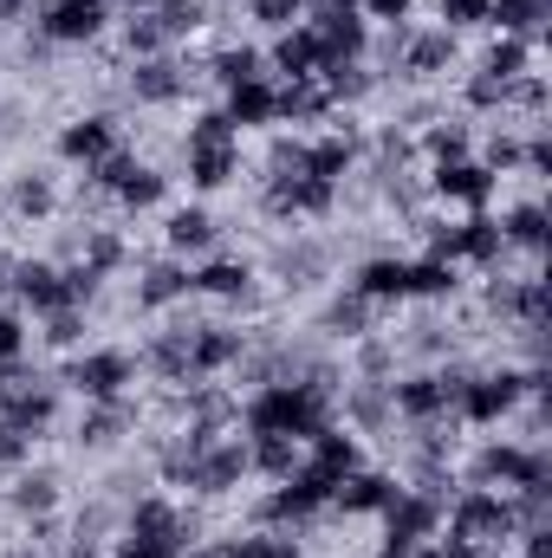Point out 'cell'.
<instances>
[{
	"instance_id": "1",
	"label": "cell",
	"mask_w": 552,
	"mask_h": 558,
	"mask_svg": "<svg viewBox=\"0 0 552 558\" xmlns=\"http://www.w3.org/2000/svg\"><path fill=\"white\" fill-rule=\"evenodd\" d=\"M332 422H338V403L305 390V384H254V397L241 403V428L248 435H299V441H312Z\"/></svg>"
},
{
	"instance_id": "2",
	"label": "cell",
	"mask_w": 552,
	"mask_h": 558,
	"mask_svg": "<svg viewBox=\"0 0 552 558\" xmlns=\"http://www.w3.org/2000/svg\"><path fill=\"white\" fill-rule=\"evenodd\" d=\"M540 397H547V364H527V371H514V364H501V371H475L468 390H461V403H455V422L494 428V422L514 416L520 403H540Z\"/></svg>"
},
{
	"instance_id": "3",
	"label": "cell",
	"mask_w": 552,
	"mask_h": 558,
	"mask_svg": "<svg viewBox=\"0 0 552 558\" xmlns=\"http://www.w3.org/2000/svg\"><path fill=\"white\" fill-rule=\"evenodd\" d=\"M182 169H189V189L215 195L241 175V131L228 124V111H195L189 131H182Z\"/></svg>"
},
{
	"instance_id": "4",
	"label": "cell",
	"mask_w": 552,
	"mask_h": 558,
	"mask_svg": "<svg viewBox=\"0 0 552 558\" xmlns=\"http://www.w3.org/2000/svg\"><path fill=\"white\" fill-rule=\"evenodd\" d=\"M442 533L475 546V553H507V539H520L514 526V500L494 494V487H455L448 507H442Z\"/></svg>"
},
{
	"instance_id": "5",
	"label": "cell",
	"mask_w": 552,
	"mask_h": 558,
	"mask_svg": "<svg viewBox=\"0 0 552 558\" xmlns=\"http://www.w3.org/2000/svg\"><path fill=\"white\" fill-rule=\"evenodd\" d=\"M468 487H494V494L552 487V454L540 441H481L468 461Z\"/></svg>"
},
{
	"instance_id": "6",
	"label": "cell",
	"mask_w": 552,
	"mask_h": 558,
	"mask_svg": "<svg viewBox=\"0 0 552 558\" xmlns=\"http://www.w3.org/2000/svg\"><path fill=\"white\" fill-rule=\"evenodd\" d=\"M59 384L79 390L85 403H118L137 384V357L118 351V344H92V351H72V364L59 371Z\"/></svg>"
},
{
	"instance_id": "7",
	"label": "cell",
	"mask_w": 552,
	"mask_h": 558,
	"mask_svg": "<svg viewBox=\"0 0 552 558\" xmlns=\"http://www.w3.org/2000/svg\"><path fill=\"white\" fill-rule=\"evenodd\" d=\"M118 533H131V539H156V546H176V553L189 558V546L202 539V520H195L189 507H176L169 494H137V500L118 513Z\"/></svg>"
},
{
	"instance_id": "8",
	"label": "cell",
	"mask_w": 552,
	"mask_h": 558,
	"mask_svg": "<svg viewBox=\"0 0 552 558\" xmlns=\"http://www.w3.org/2000/svg\"><path fill=\"white\" fill-rule=\"evenodd\" d=\"M319 46V59H371V20L358 13V0H332V7H305L299 20Z\"/></svg>"
},
{
	"instance_id": "9",
	"label": "cell",
	"mask_w": 552,
	"mask_h": 558,
	"mask_svg": "<svg viewBox=\"0 0 552 558\" xmlns=\"http://www.w3.org/2000/svg\"><path fill=\"white\" fill-rule=\"evenodd\" d=\"M254 468H248V435H208L202 448H195V468H189V494H202V500H228L241 481H248Z\"/></svg>"
},
{
	"instance_id": "10",
	"label": "cell",
	"mask_w": 552,
	"mask_h": 558,
	"mask_svg": "<svg viewBox=\"0 0 552 558\" xmlns=\"http://www.w3.org/2000/svg\"><path fill=\"white\" fill-rule=\"evenodd\" d=\"M241 364H248V331L241 325H221V318L189 325V384H215Z\"/></svg>"
},
{
	"instance_id": "11",
	"label": "cell",
	"mask_w": 552,
	"mask_h": 558,
	"mask_svg": "<svg viewBox=\"0 0 552 558\" xmlns=\"http://www.w3.org/2000/svg\"><path fill=\"white\" fill-rule=\"evenodd\" d=\"M461 65V39L448 33V26H404V46H397V78H410V85H435V78H448Z\"/></svg>"
},
{
	"instance_id": "12",
	"label": "cell",
	"mask_w": 552,
	"mask_h": 558,
	"mask_svg": "<svg viewBox=\"0 0 552 558\" xmlns=\"http://www.w3.org/2000/svg\"><path fill=\"white\" fill-rule=\"evenodd\" d=\"M442 507H448V500H435V494H422V487H397L391 507L377 513V520H384V546H404V553L429 546V539L442 533Z\"/></svg>"
},
{
	"instance_id": "13",
	"label": "cell",
	"mask_w": 552,
	"mask_h": 558,
	"mask_svg": "<svg viewBox=\"0 0 552 558\" xmlns=\"http://www.w3.org/2000/svg\"><path fill=\"white\" fill-rule=\"evenodd\" d=\"M111 26V0H39L33 33L46 46H92Z\"/></svg>"
},
{
	"instance_id": "14",
	"label": "cell",
	"mask_w": 552,
	"mask_h": 558,
	"mask_svg": "<svg viewBox=\"0 0 552 558\" xmlns=\"http://www.w3.org/2000/svg\"><path fill=\"white\" fill-rule=\"evenodd\" d=\"M435 202H455V208H468V215H481L494 195H501V175L481 162V156H461V162H435L429 169V182H422Z\"/></svg>"
},
{
	"instance_id": "15",
	"label": "cell",
	"mask_w": 552,
	"mask_h": 558,
	"mask_svg": "<svg viewBox=\"0 0 552 558\" xmlns=\"http://www.w3.org/2000/svg\"><path fill=\"white\" fill-rule=\"evenodd\" d=\"M52 416H59V384H52V377H39V371H20V384L0 397V422L39 441V435L52 428Z\"/></svg>"
},
{
	"instance_id": "16",
	"label": "cell",
	"mask_w": 552,
	"mask_h": 558,
	"mask_svg": "<svg viewBox=\"0 0 552 558\" xmlns=\"http://www.w3.org/2000/svg\"><path fill=\"white\" fill-rule=\"evenodd\" d=\"M202 72H189V59H176V52H156V59H131V98L137 105H176V98H189V85H195Z\"/></svg>"
},
{
	"instance_id": "17",
	"label": "cell",
	"mask_w": 552,
	"mask_h": 558,
	"mask_svg": "<svg viewBox=\"0 0 552 558\" xmlns=\"http://www.w3.org/2000/svg\"><path fill=\"white\" fill-rule=\"evenodd\" d=\"M7 299L20 305V312H52V305H65V274H59V260H46V254H26V260H13V274H7Z\"/></svg>"
},
{
	"instance_id": "18",
	"label": "cell",
	"mask_w": 552,
	"mask_h": 558,
	"mask_svg": "<svg viewBox=\"0 0 552 558\" xmlns=\"http://www.w3.org/2000/svg\"><path fill=\"white\" fill-rule=\"evenodd\" d=\"M267 215L274 221H299V215H332L338 208V182H319V175H279L261 189Z\"/></svg>"
},
{
	"instance_id": "19",
	"label": "cell",
	"mask_w": 552,
	"mask_h": 558,
	"mask_svg": "<svg viewBox=\"0 0 552 558\" xmlns=\"http://www.w3.org/2000/svg\"><path fill=\"white\" fill-rule=\"evenodd\" d=\"M195 286H189V260L176 254H156L137 267V312H169V305H189Z\"/></svg>"
},
{
	"instance_id": "20",
	"label": "cell",
	"mask_w": 552,
	"mask_h": 558,
	"mask_svg": "<svg viewBox=\"0 0 552 558\" xmlns=\"http://www.w3.org/2000/svg\"><path fill=\"white\" fill-rule=\"evenodd\" d=\"M176 397H182V428H202V435L241 428V397L221 390V384H189V390H176Z\"/></svg>"
},
{
	"instance_id": "21",
	"label": "cell",
	"mask_w": 552,
	"mask_h": 558,
	"mask_svg": "<svg viewBox=\"0 0 552 558\" xmlns=\"http://www.w3.org/2000/svg\"><path fill=\"white\" fill-rule=\"evenodd\" d=\"M391 494H397V481H391L384 468H351V474L332 487V513L364 520V513H384V507H391Z\"/></svg>"
},
{
	"instance_id": "22",
	"label": "cell",
	"mask_w": 552,
	"mask_h": 558,
	"mask_svg": "<svg viewBox=\"0 0 552 558\" xmlns=\"http://www.w3.org/2000/svg\"><path fill=\"white\" fill-rule=\"evenodd\" d=\"M221 111L235 131H274L279 124V85L274 78H248V85H228L221 92Z\"/></svg>"
},
{
	"instance_id": "23",
	"label": "cell",
	"mask_w": 552,
	"mask_h": 558,
	"mask_svg": "<svg viewBox=\"0 0 552 558\" xmlns=\"http://www.w3.org/2000/svg\"><path fill=\"white\" fill-rule=\"evenodd\" d=\"M137 428V403L131 397H118V403H85V416H79V448H92V454H105V448H118L124 435Z\"/></svg>"
},
{
	"instance_id": "24",
	"label": "cell",
	"mask_w": 552,
	"mask_h": 558,
	"mask_svg": "<svg viewBox=\"0 0 552 558\" xmlns=\"http://www.w3.org/2000/svg\"><path fill=\"white\" fill-rule=\"evenodd\" d=\"M189 286H195L202 299H221V305H241V299L254 292V267H248V260H235V254H208L202 267H189Z\"/></svg>"
},
{
	"instance_id": "25",
	"label": "cell",
	"mask_w": 552,
	"mask_h": 558,
	"mask_svg": "<svg viewBox=\"0 0 552 558\" xmlns=\"http://www.w3.org/2000/svg\"><path fill=\"white\" fill-rule=\"evenodd\" d=\"M215 234H221V221H215L202 202H189V208H169V221H163V254H176V260H189V254H208V247H215Z\"/></svg>"
},
{
	"instance_id": "26",
	"label": "cell",
	"mask_w": 552,
	"mask_h": 558,
	"mask_svg": "<svg viewBox=\"0 0 552 558\" xmlns=\"http://www.w3.org/2000/svg\"><path fill=\"white\" fill-rule=\"evenodd\" d=\"M377 312H384V305H371L358 286H345V292H332V299H325V318H319V331H325V338H345V344H358V338H371V331H377Z\"/></svg>"
},
{
	"instance_id": "27",
	"label": "cell",
	"mask_w": 552,
	"mask_h": 558,
	"mask_svg": "<svg viewBox=\"0 0 552 558\" xmlns=\"http://www.w3.org/2000/svg\"><path fill=\"white\" fill-rule=\"evenodd\" d=\"M59 500H65L59 474H52V468H33V461H26V468L13 474V487H7V507H13L20 520H52Z\"/></svg>"
},
{
	"instance_id": "28",
	"label": "cell",
	"mask_w": 552,
	"mask_h": 558,
	"mask_svg": "<svg viewBox=\"0 0 552 558\" xmlns=\"http://www.w3.org/2000/svg\"><path fill=\"white\" fill-rule=\"evenodd\" d=\"M0 208L20 215V221H52V215H59V182H52L46 169H20V175L7 182Z\"/></svg>"
},
{
	"instance_id": "29",
	"label": "cell",
	"mask_w": 552,
	"mask_h": 558,
	"mask_svg": "<svg viewBox=\"0 0 552 558\" xmlns=\"http://www.w3.org/2000/svg\"><path fill=\"white\" fill-rule=\"evenodd\" d=\"M118 149V118H105V111H92V118H72L65 131H59V156L65 162H98V156H111Z\"/></svg>"
},
{
	"instance_id": "30",
	"label": "cell",
	"mask_w": 552,
	"mask_h": 558,
	"mask_svg": "<svg viewBox=\"0 0 552 558\" xmlns=\"http://www.w3.org/2000/svg\"><path fill=\"white\" fill-rule=\"evenodd\" d=\"M319 46H312V33L305 26H286L274 33V46H267V72H279V85H292V78H319Z\"/></svg>"
},
{
	"instance_id": "31",
	"label": "cell",
	"mask_w": 552,
	"mask_h": 558,
	"mask_svg": "<svg viewBox=\"0 0 552 558\" xmlns=\"http://www.w3.org/2000/svg\"><path fill=\"white\" fill-rule=\"evenodd\" d=\"M319 85H325L332 105H358V98H371L384 85V72L371 59H332V65H319Z\"/></svg>"
},
{
	"instance_id": "32",
	"label": "cell",
	"mask_w": 552,
	"mask_h": 558,
	"mask_svg": "<svg viewBox=\"0 0 552 558\" xmlns=\"http://www.w3.org/2000/svg\"><path fill=\"white\" fill-rule=\"evenodd\" d=\"M494 221H501V241H507V247H520V254H533V260H540V254H547V202H540V195H527V202H514V208H507V215H494Z\"/></svg>"
},
{
	"instance_id": "33",
	"label": "cell",
	"mask_w": 552,
	"mask_h": 558,
	"mask_svg": "<svg viewBox=\"0 0 552 558\" xmlns=\"http://www.w3.org/2000/svg\"><path fill=\"white\" fill-rule=\"evenodd\" d=\"M404 267H410V260H397V254H371V260L351 274V286H358L371 305H410V292H404Z\"/></svg>"
},
{
	"instance_id": "34",
	"label": "cell",
	"mask_w": 552,
	"mask_h": 558,
	"mask_svg": "<svg viewBox=\"0 0 552 558\" xmlns=\"http://www.w3.org/2000/svg\"><path fill=\"white\" fill-rule=\"evenodd\" d=\"M547 20H552V0H488V26H501L514 39L547 46Z\"/></svg>"
},
{
	"instance_id": "35",
	"label": "cell",
	"mask_w": 552,
	"mask_h": 558,
	"mask_svg": "<svg viewBox=\"0 0 552 558\" xmlns=\"http://www.w3.org/2000/svg\"><path fill=\"white\" fill-rule=\"evenodd\" d=\"M345 416H351V428H391V422H397V403H391V384L351 377V384H345Z\"/></svg>"
},
{
	"instance_id": "36",
	"label": "cell",
	"mask_w": 552,
	"mask_h": 558,
	"mask_svg": "<svg viewBox=\"0 0 552 558\" xmlns=\"http://www.w3.org/2000/svg\"><path fill=\"white\" fill-rule=\"evenodd\" d=\"M404 292H410L416 305H442V299H455L461 292V267H448V260H410L404 267Z\"/></svg>"
},
{
	"instance_id": "37",
	"label": "cell",
	"mask_w": 552,
	"mask_h": 558,
	"mask_svg": "<svg viewBox=\"0 0 552 558\" xmlns=\"http://www.w3.org/2000/svg\"><path fill=\"white\" fill-rule=\"evenodd\" d=\"M299 461H305V441H299V435H248V468H254V474L286 481Z\"/></svg>"
},
{
	"instance_id": "38",
	"label": "cell",
	"mask_w": 552,
	"mask_h": 558,
	"mask_svg": "<svg viewBox=\"0 0 552 558\" xmlns=\"http://www.w3.org/2000/svg\"><path fill=\"white\" fill-rule=\"evenodd\" d=\"M338 105L325 98V85L319 78H292V85H279V124H325Z\"/></svg>"
},
{
	"instance_id": "39",
	"label": "cell",
	"mask_w": 552,
	"mask_h": 558,
	"mask_svg": "<svg viewBox=\"0 0 552 558\" xmlns=\"http://www.w3.org/2000/svg\"><path fill=\"white\" fill-rule=\"evenodd\" d=\"M416 149L429 156V169H435V162H461V156L475 149V131H468L461 118H429L422 137H416Z\"/></svg>"
},
{
	"instance_id": "40",
	"label": "cell",
	"mask_w": 552,
	"mask_h": 558,
	"mask_svg": "<svg viewBox=\"0 0 552 558\" xmlns=\"http://www.w3.org/2000/svg\"><path fill=\"white\" fill-rule=\"evenodd\" d=\"M79 260H85L98 279H118V274H124V260H131V241H124L118 228H85Z\"/></svg>"
},
{
	"instance_id": "41",
	"label": "cell",
	"mask_w": 552,
	"mask_h": 558,
	"mask_svg": "<svg viewBox=\"0 0 552 558\" xmlns=\"http://www.w3.org/2000/svg\"><path fill=\"white\" fill-rule=\"evenodd\" d=\"M124 52H131V59L176 52V39H169V26H163V13H156V7H131V20H124Z\"/></svg>"
},
{
	"instance_id": "42",
	"label": "cell",
	"mask_w": 552,
	"mask_h": 558,
	"mask_svg": "<svg viewBox=\"0 0 552 558\" xmlns=\"http://www.w3.org/2000/svg\"><path fill=\"white\" fill-rule=\"evenodd\" d=\"M533 52H540L533 39H514V33H501V39L481 52V72H494L501 85H514V78H527V72H533Z\"/></svg>"
},
{
	"instance_id": "43",
	"label": "cell",
	"mask_w": 552,
	"mask_h": 558,
	"mask_svg": "<svg viewBox=\"0 0 552 558\" xmlns=\"http://www.w3.org/2000/svg\"><path fill=\"white\" fill-rule=\"evenodd\" d=\"M208 78L228 92V85H248V78H267V52L261 46H221L208 59Z\"/></svg>"
},
{
	"instance_id": "44",
	"label": "cell",
	"mask_w": 552,
	"mask_h": 558,
	"mask_svg": "<svg viewBox=\"0 0 552 558\" xmlns=\"http://www.w3.org/2000/svg\"><path fill=\"white\" fill-rule=\"evenodd\" d=\"M163 189H169V175H163V169L131 162V169H124V182L111 189V202H118V208H131V215H143V208H156V202H163Z\"/></svg>"
},
{
	"instance_id": "45",
	"label": "cell",
	"mask_w": 552,
	"mask_h": 558,
	"mask_svg": "<svg viewBox=\"0 0 552 558\" xmlns=\"http://www.w3.org/2000/svg\"><path fill=\"white\" fill-rule=\"evenodd\" d=\"M325 267H332V260H325V247H319V241H292V247H279V254H274V274L286 279V286H319Z\"/></svg>"
},
{
	"instance_id": "46",
	"label": "cell",
	"mask_w": 552,
	"mask_h": 558,
	"mask_svg": "<svg viewBox=\"0 0 552 558\" xmlns=\"http://www.w3.org/2000/svg\"><path fill=\"white\" fill-rule=\"evenodd\" d=\"M228 546H235V558H299V539H292V533H279V526H254V533H235Z\"/></svg>"
},
{
	"instance_id": "47",
	"label": "cell",
	"mask_w": 552,
	"mask_h": 558,
	"mask_svg": "<svg viewBox=\"0 0 552 558\" xmlns=\"http://www.w3.org/2000/svg\"><path fill=\"white\" fill-rule=\"evenodd\" d=\"M39 325H46L39 338H46L52 351H79V344H85V305H52Z\"/></svg>"
},
{
	"instance_id": "48",
	"label": "cell",
	"mask_w": 552,
	"mask_h": 558,
	"mask_svg": "<svg viewBox=\"0 0 552 558\" xmlns=\"http://www.w3.org/2000/svg\"><path fill=\"white\" fill-rule=\"evenodd\" d=\"M461 105H468V111H481V118H488V111H507V85H501L494 72H481V65H475V72L461 78Z\"/></svg>"
},
{
	"instance_id": "49",
	"label": "cell",
	"mask_w": 552,
	"mask_h": 558,
	"mask_svg": "<svg viewBox=\"0 0 552 558\" xmlns=\"http://www.w3.org/2000/svg\"><path fill=\"white\" fill-rule=\"evenodd\" d=\"M520 156H527V137H520V131H501V124H494L488 143H481V162H488L494 175H514V169H520Z\"/></svg>"
},
{
	"instance_id": "50",
	"label": "cell",
	"mask_w": 552,
	"mask_h": 558,
	"mask_svg": "<svg viewBox=\"0 0 552 558\" xmlns=\"http://www.w3.org/2000/svg\"><path fill=\"white\" fill-rule=\"evenodd\" d=\"M279 175H312L305 137H274V149H267V182H279Z\"/></svg>"
},
{
	"instance_id": "51",
	"label": "cell",
	"mask_w": 552,
	"mask_h": 558,
	"mask_svg": "<svg viewBox=\"0 0 552 558\" xmlns=\"http://www.w3.org/2000/svg\"><path fill=\"white\" fill-rule=\"evenodd\" d=\"M248 20L267 26V33H286V26L305 20V0H248Z\"/></svg>"
},
{
	"instance_id": "52",
	"label": "cell",
	"mask_w": 552,
	"mask_h": 558,
	"mask_svg": "<svg viewBox=\"0 0 552 558\" xmlns=\"http://www.w3.org/2000/svg\"><path fill=\"white\" fill-rule=\"evenodd\" d=\"M435 20L461 39V33H475V26H488V0H435Z\"/></svg>"
},
{
	"instance_id": "53",
	"label": "cell",
	"mask_w": 552,
	"mask_h": 558,
	"mask_svg": "<svg viewBox=\"0 0 552 558\" xmlns=\"http://www.w3.org/2000/svg\"><path fill=\"white\" fill-rule=\"evenodd\" d=\"M26 461H33V435H20V428L0 422V474H20Z\"/></svg>"
},
{
	"instance_id": "54",
	"label": "cell",
	"mask_w": 552,
	"mask_h": 558,
	"mask_svg": "<svg viewBox=\"0 0 552 558\" xmlns=\"http://www.w3.org/2000/svg\"><path fill=\"white\" fill-rule=\"evenodd\" d=\"M26 338H33L26 318H20V312H0V364H20V357H26Z\"/></svg>"
},
{
	"instance_id": "55",
	"label": "cell",
	"mask_w": 552,
	"mask_h": 558,
	"mask_svg": "<svg viewBox=\"0 0 552 558\" xmlns=\"http://www.w3.org/2000/svg\"><path fill=\"white\" fill-rule=\"evenodd\" d=\"M358 13L364 20H384V26H410L416 0H358Z\"/></svg>"
},
{
	"instance_id": "56",
	"label": "cell",
	"mask_w": 552,
	"mask_h": 558,
	"mask_svg": "<svg viewBox=\"0 0 552 558\" xmlns=\"http://www.w3.org/2000/svg\"><path fill=\"white\" fill-rule=\"evenodd\" d=\"M111 558H182L176 546H156V539H131V533H118V553Z\"/></svg>"
},
{
	"instance_id": "57",
	"label": "cell",
	"mask_w": 552,
	"mask_h": 558,
	"mask_svg": "<svg viewBox=\"0 0 552 558\" xmlns=\"http://www.w3.org/2000/svg\"><path fill=\"white\" fill-rule=\"evenodd\" d=\"M26 7H33V0H0V20H20Z\"/></svg>"
},
{
	"instance_id": "58",
	"label": "cell",
	"mask_w": 552,
	"mask_h": 558,
	"mask_svg": "<svg viewBox=\"0 0 552 558\" xmlns=\"http://www.w3.org/2000/svg\"><path fill=\"white\" fill-rule=\"evenodd\" d=\"M7 558H52V553H46V546H13Z\"/></svg>"
},
{
	"instance_id": "59",
	"label": "cell",
	"mask_w": 552,
	"mask_h": 558,
	"mask_svg": "<svg viewBox=\"0 0 552 558\" xmlns=\"http://www.w3.org/2000/svg\"><path fill=\"white\" fill-rule=\"evenodd\" d=\"M377 558H416V553H404V546H384V553H377Z\"/></svg>"
},
{
	"instance_id": "60",
	"label": "cell",
	"mask_w": 552,
	"mask_h": 558,
	"mask_svg": "<svg viewBox=\"0 0 552 558\" xmlns=\"http://www.w3.org/2000/svg\"><path fill=\"white\" fill-rule=\"evenodd\" d=\"M7 274H13V260H7V254H0V292H7Z\"/></svg>"
},
{
	"instance_id": "61",
	"label": "cell",
	"mask_w": 552,
	"mask_h": 558,
	"mask_svg": "<svg viewBox=\"0 0 552 558\" xmlns=\"http://www.w3.org/2000/svg\"><path fill=\"white\" fill-rule=\"evenodd\" d=\"M305 7H332V0H305Z\"/></svg>"
}]
</instances>
